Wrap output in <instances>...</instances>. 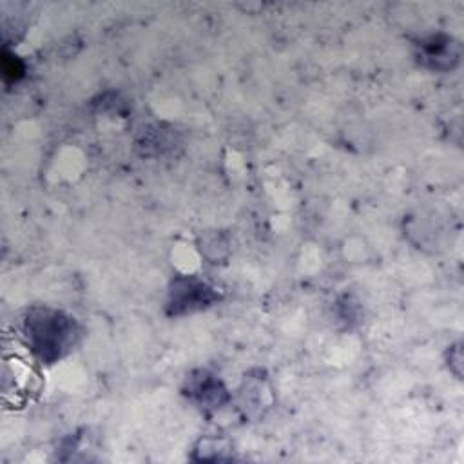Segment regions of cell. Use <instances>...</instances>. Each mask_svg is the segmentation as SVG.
Instances as JSON below:
<instances>
[{
    "mask_svg": "<svg viewBox=\"0 0 464 464\" xmlns=\"http://www.w3.org/2000/svg\"><path fill=\"white\" fill-rule=\"evenodd\" d=\"M22 332L27 348L45 364L71 353L83 335L82 324L72 315L51 306H31L24 315Z\"/></svg>",
    "mask_w": 464,
    "mask_h": 464,
    "instance_id": "1",
    "label": "cell"
},
{
    "mask_svg": "<svg viewBox=\"0 0 464 464\" xmlns=\"http://www.w3.org/2000/svg\"><path fill=\"white\" fill-rule=\"evenodd\" d=\"M221 294L196 276H176L169 285L167 314L172 317L194 314L216 304Z\"/></svg>",
    "mask_w": 464,
    "mask_h": 464,
    "instance_id": "2",
    "label": "cell"
},
{
    "mask_svg": "<svg viewBox=\"0 0 464 464\" xmlns=\"http://www.w3.org/2000/svg\"><path fill=\"white\" fill-rule=\"evenodd\" d=\"M183 395L192 401L203 411H214L230 401V393L221 379L208 370H194L187 375L183 384Z\"/></svg>",
    "mask_w": 464,
    "mask_h": 464,
    "instance_id": "3",
    "label": "cell"
},
{
    "mask_svg": "<svg viewBox=\"0 0 464 464\" xmlns=\"http://www.w3.org/2000/svg\"><path fill=\"white\" fill-rule=\"evenodd\" d=\"M417 62L431 71H451L460 62V44L450 34H430L417 44Z\"/></svg>",
    "mask_w": 464,
    "mask_h": 464,
    "instance_id": "4",
    "label": "cell"
},
{
    "mask_svg": "<svg viewBox=\"0 0 464 464\" xmlns=\"http://www.w3.org/2000/svg\"><path fill=\"white\" fill-rule=\"evenodd\" d=\"M24 63L18 56H11L7 51H4L2 58V76L5 82H18L24 76Z\"/></svg>",
    "mask_w": 464,
    "mask_h": 464,
    "instance_id": "5",
    "label": "cell"
}]
</instances>
